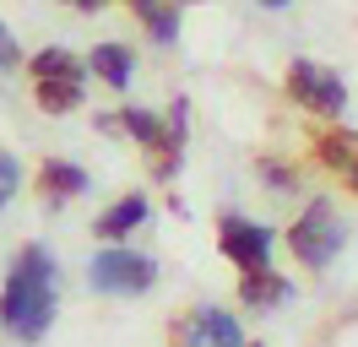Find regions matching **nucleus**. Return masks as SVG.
<instances>
[{
	"instance_id": "nucleus-1",
	"label": "nucleus",
	"mask_w": 358,
	"mask_h": 347,
	"mask_svg": "<svg viewBox=\"0 0 358 347\" xmlns=\"http://www.w3.org/2000/svg\"><path fill=\"white\" fill-rule=\"evenodd\" d=\"M55 255L44 244H22V255L11 260V277L0 288V325L17 342H44L55 325Z\"/></svg>"
},
{
	"instance_id": "nucleus-8",
	"label": "nucleus",
	"mask_w": 358,
	"mask_h": 347,
	"mask_svg": "<svg viewBox=\"0 0 358 347\" xmlns=\"http://www.w3.org/2000/svg\"><path fill=\"white\" fill-rule=\"evenodd\" d=\"M293 299V282L282 277V271H271V266H261V271H239V304H250V309H277V304Z\"/></svg>"
},
{
	"instance_id": "nucleus-9",
	"label": "nucleus",
	"mask_w": 358,
	"mask_h": 347,
	"mask_svg": "<svg viewBox=\"0 0 358 347\" xmlns=\"http://www.w3.org/2000/svg\"><path fill=\"white\" fill-rule=\"evenodd\" d=\"M141 222H147V195L131 190V195H120V201H114L103 217H92V234L109 239V244H120V239H131Z\"/></svg>"
},
{
	"instance_id": "nucleus-15",
	"label": "nucleus",
	"mask_w": 358,
	"mask_h": 347,
	"mask_svg": "<svg viewBox=\"0 0 358 347\" xmlns=\"http://www.w3.org/2000/svg\"><path fill=\"white\" fill-rule=\"evenodd\" d=\"M353 152H358V141H353V130H326V136H320V141H315V157H320V163H326V169H348V163H353Z\"/></svg>"
},
{
	"instance_id": "nucleus-16",
	"label": "nucleus",
	"mask_w": 358,
	"mask_h": 347,
	"mask_svg": "<svg viewBox=\"0 0 358 347\" xmlns=\"http://www.w3.org/2000/svg\"><path fill=\"white\" fill-rule=\"evenodd\" d=\"M17 195V157L11 152H0V206Z\"/></svg>"
},
{
	"instance_id": "nucleus-2",
	"label": "nucleus",
	"mask_w": 358,
	"mask_h": 347,
	"mask_svg": "<svg viewBox=\"0 0 358 347\" xmlns=\"http://www.w3.org/2000/svg\"><path fill=\"white\" fill-rule=\"evenodd\" d=\"M87 282H92V293L136 299V293H147V288L157 282V260L141 255V250H125V244H109V250H98V255H92Z\"/></svg>"
},
{
	"instance_id": "nucleus-7",
	"label": "nucleus",
	"mask_w": 358,
	"mask_h": 347,
	"mask_svg": "<svg viewBox=\"0 0 358 347\" xmlns=\"http://www.w3.org/2000/svg\"><path fill=\"white\" fill-rule=\"evenodd\" d=\"M82 190H87V169H82V163L44 157V169H38V201H44V206H66V201H76Z\"/></svg>"
},
{
	"instance_id": "nucleus-12",
	"label": "nucleus",
	"mask_w": 358,
	"mask_h": 347,
	"mask_svg": "<svg viewBox=\"0 0 358 347\" xmlns=\"http://www.w3.org/2000/svg\"><path fill=\"white\" fill-rule=\"evenodd\" d=\"M131 11L147 22V33H152L157 43H174L179 38V11H174V6H163V0H131Z\"/></svg>"
},
{
	"instance_id": "nucleus-17",
	"label": "nucleus",
	"mask_w": 358,
	"mask_h": 347,
	"mask_svg": "<svg viewBox=\"0 0 358 347\" xmlns=\"http://www.w3.org/2000/svg\"><path fill=\"white\" fill-rule=\"evenodd\" d=\"M261 179H266L271 190H293V169L288 163H261Z\"/></svg>"
},
{
	"instance_id": "nucleus-19",
	"label": "nucleus",
	"mask_w": 358,
	"mask_h": 347,
	"mask_svg": "<svg viewBox=\"0 0 358 347\" xmlns=\"http://www.w3.org/2000/svg\"><path fill=\"white\" fill-rule=\"evenodd\" d=\"M60 6H71V11H103V0H60Z\"/></svg>"
},
{
	"instance_id": "nucleus-23",
	"label": "nucleus",
	"mask_w": 358,
	"mask_h": 347,
	"mask_svg": "<svg viewBox=\"0 0 358 347\" xmlns=\"http://www.w3.org/2000/svg\"><path fill=\"white\" fill-rule=\"evenodd\" d=\"M185 6H196V0H185Z\"/></svg>"
},
{
	"instance_id": "nucleus-18",
	"label": "nucleus",
	"mask_w": 358,
	"mask_h": 347,
	"mask_svg": "<svg viewBox=\"0 0 358 347\" xmlns=\"http://www.w3.org/2000/svg\"><path fill=\"white\" fill-rule=\"evenodd\" d=\"M17 60H22V49H17V33H11L6 22H0V71H11Z\"/></svg>"
},
{
	"instance_id": "nucleus-14",
	"label": "nucleus",
	"mask_w": 358,
	"mask_h": 347,
	"mask_svg": "<svg viewBox=\"0 0 358 347\" xmlns=\"http://www.w3.org/2000/svg\"><path fill=\"white\" fill-rule=\"evenodd\" d=\"M114 125L125 130V136H131V141H141V147L152 152L157 141H163V120H157L152 108H125V114H120V120H114Z\"/></svg>"
},
{
	"instance_id": "nucleus-6",
	"label": "nucleus",
	"mask_w": 358,
	"mask_h": 347,
	"mask_svg": "<svg viewBox=\"0 0 358 347\" xmlns=\"http://www.w3.org/2000/svg\"><path fill=\"white\" fill-rule=\"evenodd\" d=\"M239 342H245L239 320L223 315V309H212V304H201L185 320H174V347H239Z\"/></svg>"
},
{
	"instance_id": "nucleus-11",
	"label": "nucleus",
	"mask_w": 358,
	"mask_h": 347,
	"mask_svg": "<svg viewBox=\"0 0 358 347\" xmlns=\"http://www.w3.org/2000/svg\"><path fill=\"white\" fill-rule=\"evenodd\" d=\"M27 65H33V82H82L87 76V65L76 55H66V49H38Z\"/></svg>"
},
{
	"instance_id": "nucleus-21",
	"label": "nucleus",
	"mask_w": 358,
	"mask_h": 347,
	"mask_svg": "<svg viewBox=\"0 0 358 347\" xmlns=\"http://www.w3.org/2000/svg\"><path fill=\"white\" fill-rule=\"evenodd\" d=\"M261 6H271V11H282V6H293V0H261Z\"/></svg>"
},
{
	"instance_id": "nucleus-20",
	"label": "nucleus",
	"mask_w": 358,
	"mask_h": 347,
	"mask_svg": "<svg viewBox=\"0 0 358 347\" xmlns=\"http://www.w3.org/2000/svg\"><path fill=\"white\" fill-rule=\"evenodd\" d=\"M342 179H348V185H353V195H358V152H353V163L342 169Z\"/></svg>"
},
{
	"instance_id": "nucleus-10",
	"label": "nucleus",
	"mask_w": 358,
	"mask_h": 347,
	"mask_svg": "<svg viewBox=\"0 0 358 347\" xmlns=\"http://www.w3.org/2000/svg\"><path fill=\"white\" fill-rule=\"evenodd\" d=\"M87 71H92V76H103V87L125 92L136 65H131V49H125V43H98V49H92V60H87Z\"/></svg>"
},
{
	"instance_id": "nucleus-22",
	"label": "nucleus",
	"mask_w": 358,
	"mask_h": 347,
	"mask_svg": "<svg viewBox=\"0 0 358 347\" xmlns=\"http://www.w3.org/2000/svg\"><path fill=\"white\" fill-rule=\"evenodd\" d=\"M239 347H261V342H239Z\"/></svg>"
},
{
	"instance_id": "nucleus-5",
	"label": "nucleus",
	"mask_w": 358,
	"mask_h": 347,
	"mask_svg": "<svg viewBox=\"0 0 358 347\" xmlns=\"http://www.w3.org/2000/svg\"><path fill=\"white\" fill-rule=\"evenodd\" d=\"M217 244H223V255L234 260L239 271L271 266V228H261V222H250V217H239V212L217 217Z\"/></svg>"
},
{
	"instance_id": "nucleus-4",
	"label": "nucleus",
	"mask_w": 358,
	"mask_h": 347,
	"mask_svg": "<svg viewBox=\"0 0 358 347\" xmlns=\"http://www.w3.org/2000/svg\"><path fill=\"white\" fill-rule=\"evenodd\" d=\"M282 87H288V98L299 108H310V114H320V120H336V114L348 108V87H342V76L326 71V65H315V60H293Z\"/></svg>"
},
{
	"instance_id": "nucleus-13",
	"label": "nucleus",
	"mask_w": 358,
	"mask_h": 347,
	"mask_svg": "<svg viewBox=\"0 0 358 347\" xmlns=\"http://www.w3.org/2000/svg\"><path fill=\"white\" fill-rule=\"evenodd\" d=\"M33 104L44 114H71L82 104V82H33Z\"/></svg>"
},
{
	"instance_id": "nucleus-3",
	"label": "nucleus",
	"mask_w": 358,
	"mask_h": 347,
	"mask_svg": "<svg viewBox=\"0 0 358 347\" xmlns=\"http://www.w3.org/2000/svg\"><path fill=\"white\" fill-rule=\"evenodd\" d=\"M342 239H348V228H342L336 206H331V201H310V212L288 228V250L304 260V266L320 271V266H331V260H336Z\"/></svg>"
}]
</instances>
